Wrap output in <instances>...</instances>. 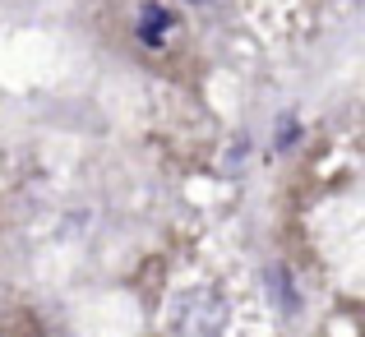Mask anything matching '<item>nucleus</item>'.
<instances>
[{
	"mask_svg": "<svg viewBox=\"0 0 365 337\" xmlns=\"http://www.w3.org/2000/svg\"><path fill=\"white\" fill-rule=\"evenodd\" d=\"M171 28H176V14H171V9H162V5H148V9L139 14V37H143L148 46H158L162 37L171 33Z\"/></svg>",
	"mask_w": 365,
	"mask_h": 337,
	"instance_id": "f03ea898",
	"label": "nucleus"
},
{
	"mask_svg": "<svg viewBox=\"0 0 365 337\" xmlns=\"http://www.w3.org/2000/svg\"><path fill=\"white\" fill-rule=\"evenodd\" d=\"M222 328H227V305L213 291H185L167 310L171 337H222Z\"/></svg>",
	"mask_w": 365,
	"mask_h": 337,
	"instance_id": "f257e3e1",
	"label": "nucleus"
},
{
	"mask_svg": "<svg viewBox=\"0 0 365 337\" xmlns=\"http://www.w3.org/2000/svg\"><path fill=\"white\" fill-rule=\"evenodd\" d=\"M195 5H204V0H195Z\"/></svg>",
	"mask_w": 365,
	"mask_h": 337,
	"instance_id": "7ed1b4c3",
	"label": "nucleus"
}]
</instances>
